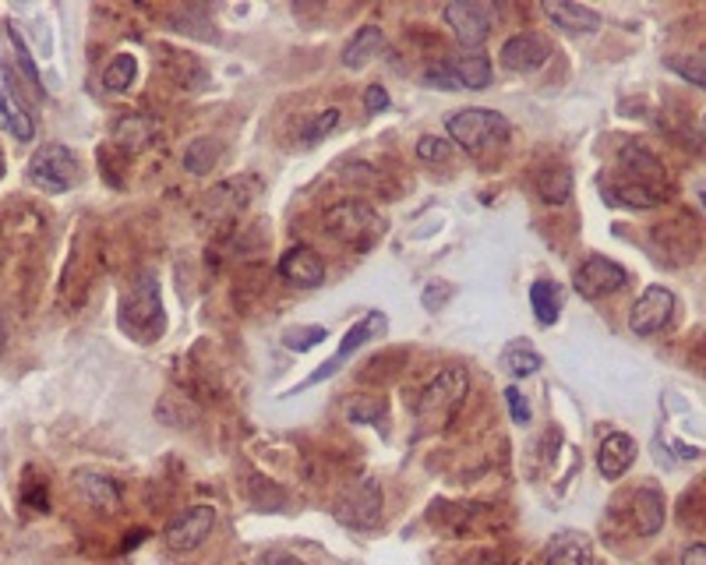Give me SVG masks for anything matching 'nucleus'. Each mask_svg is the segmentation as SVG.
<instances>
[{
    "mask_svg": "<svg viewBox=\"0 0 706 565\" xmlns=\"http://www.w3.org/2000/svg\"><path fill=\"white\" fill-rule=\"evenodd\" d=\"M141 541H146V530H131V533H128V538H124L120 552H131V547H138Z\"/></svg>",
    "mask_w": 706,
    "mask_h": 565,
    "instance_id": "37998d69",
    "label": "nucleus"
},
{
    "mask_svg": "<svg viewBox=\"0 0 706 565\" xmlns=\"http://www.w3.org/2000/svg\"><path fill=\"white\" fill-rule=\"evenodd\" d=\"M625 282H629V273L622 269L618 262H611L604 255H590L572 276V290L583 297V301H601V297L618 293Z\"/></svg>",
    "mask_w": 706,
    "mask_h": 565,
    "instance_id": "1a4fd4ad",
    "label": "nucleus"
},
{
    "mask_svg": "<svg viewBox=\"0 0 706 565\" xmlns=\"http://www.w3.org/2000/svg\"><path fill=\"white\" fill-rule=\"evenodd\" d=\"M336 128H339V109L328 106L325 114H319V117L304 128V146H315V141H322L325 135H333Z\"/></svg>",
    "mask_w": 706,
    "mask_h": 565,
    "instance_id": "72a5a7b5",
    "label": "nucleus"
},
{
    "mask_svg": "<svg viewBox=\"0 0 706 565\" xmlns=\"http://www.w3.org/2000/svg\"><path fill=\"white\" fill-rule=\"evenodd\" d=\"M258 192V181H223V184H216L212 192L206 195V201H201V216H209V219H233V216H241L247 209V201L255 198Z\"/></svg>",
    "mask_w": 706,
    "mask_h": 565,
    "instance_id": "ddd939ff",
    "label": "nucleus"
},
{
    "mask_svg": "<svg viewBox=\"0 0 706 565\" xmlns=\"http://www.w3.org/2000/svg\"><path fill=\"white\" fill-rule=\"evenodd\" d=\"M442 19L452 28V36L466 54H477L488 43L491 28L498 22V8L491 0H452L442 8Z\"/></svg>",
    "mask_w": 706,
    "mask_h": 565,
    "instance_id": "39448f33",
    "label": "nucleus"
},
{
    "mask_svg": "<svg viewBox=\"0 0 706 565\" xmlns=\"http://www.w3.org/2000/svg\"><path fill=\"white\" fill-rule=\"evenodd\" d=\"M501 68L506 71H516V74H533L547 65V57H552V46H547L544 36L537 33H516L501 43Z\"/></svg>",
    "mask_w": 706,
    "mask_h": 565,
    "instance_id": "f8f14e48",
    "label": "nucleus"
},
{
    "mask_svg": "<svg viewBox=\"0 0 706 565\" xmlns=\"http://www.w3.org/2000/svg\"><path fill=\"white\" fill-rule=\"evenodd\" d=\"M682 565H706V544H693L682 552Z\"/></svg>",
    "mask_w": 706,
    "mask_h": 565,
    "instance_id": "79ce46f5",
    "label": "nucleus"
},
{
    "mask_svg": "<svg viewBox=\"0 0 706 565\" xmlns=\"http://www.w3.org/2000/svg\"><path fill=\"white\" fill-rule=\"evenodd\" d=\"M120 328L131 333L138 343H149L163 328V301H160V279L152 269L138 273V279L124 293L120 304Z\"/></svg>",
    "mask_w": 706,
    "mask_h": 565,
    "instance_id": "f03ea898",
    "label": "nucleus"
},
{
    "mask_svg": "<svg viewBox=\"0 0 706 565\" xmlns=\"http://www.w3.org/2000/svg\"><path fill=\"white\" fill-rule=\"evenodd\" d=\"M541 365H544L541 354L526 347V343H509L506 354H501V368H506L512 379H526V374H533Z\"/></svg>",
    "mask_w": 706,
    "mask_h": 565,
    "instance_id": "cd10ccee",
    "label": "nucleus"
},
{
    "mask_svg": "<svg viewBox=\"0 0 706 565\" xmlns=\"http://www.w3.org/2000/svg\"><path fill=\"white\" fill-rule=\"evenodd\" d=\"M636 463V442L625 431H611L598 446V470L604 481H618Z\"/></svg>",
    "mask_w": 706,
    "mask_h": 565,
    "instance_id": "f3484780",
    "label": "nucleus"
},
{
    "mask_svg": "<svg viewBox=\"0 0 706 565\" xmlns=\"http://www.w3.org/2000/svg\"><path fill=\"white\" fill-rule=\"evenodd\" d=\"M618 170H622L618 177H625V181L664 187V166H661V160H657L650 149L636 146V141H625V146L618 149Z\"/></svg>",
    "mask_w": 706,
    "mask_h": 565,
    "instance_id": "2eb2a0df",
    "label": "nucleus"
},
{
    "mask_svg": "<svg viewBox=\"0 0 706 565\" xmlns=\"http://www.w3.org/2000/svg\"><path fill=\"white\" fill-rule=\"evenodd\" d=\"M336 520L350 530H374L382 523V512H385V495H382V484L374 477H360L354 481L347 492L336 498Z\"/></svg>",
    "mask_w": 706,
    "mask_h": 565,
    "instance_id": "423d86ee",
    "label": "nucleus"
},
{
    "mask_svg": "<svg viewBox=\"0 0 706 565\" xmlns=\"http://www.w3.org/2000/svg\"><path fill=\"white\" fill-rule=\"evenodd\" d=\"M379 414H385V403H360V406H350V420H374Z\"/></svg>",
    "mask_w": 706,
    "mask_h": 565,
    "instance_id": "a19ab883",
    "label": "nucleus"
},
{
    "mask_svg": "<svg viewBox=\"0 0 706 565\" xmlns=\"http://www.w3.org/2000/svg\"><path fill=\"white\" fill-rule=\"evenodd\" d=\"M506 403H509V417H512V424H530V403H526V396L516 385H509L506 389Z\"/></svg>",
    "mask_w": 706,
    "mask_h": 565,
    "instance_id": "e433bc0d",
    "label": "nucleus"
},
{
    "mask_svg": "<svg viewBox=\"0 0 706 565\" xmlns=\"http://www.w3.org/2000/svg\"><path fill=\"white\" fill-rule=\"evenodd\" d=\"M74 170H78V163H74L71 149L50 141V146L36 149L33 160H28V184L39 187L46 195H60L74 184Z\"/></svg>",
    "mask_w": 706,
    "mask_h": 565,
    "instance_id": "0eeeda50",
    "label": "nucleus"
},
{
    "mask_svg": "<svg viewBox=\"0 0 706 565\" xmlns=\"http://www.w3.org/2000/svg\"><path fill=\"white\" fill-rule=\"evenodd\" d=\"M135 78H138L135 54H117L103 71V85H106V92H124V89L135 85Z\"/></svg>",
    "mask_w": 706,
    "mask_h": 565,
    "instance_id": "c756f323",
    "label": "nucleus"
},
{
    "mask_svg": "<svg viewBox=\"0 0 706 565\" xmlns=\"http://www.w3.org/2000/svg\"><path fill=\"white\" fill-rule=\"evenodd\" d=\"M466 392H470V374L463 368H445L438 379H431L417 400V424H420L417 431L424 435V431L445 428L463 406Z\"/></svg>",
    "mask_w": 706,
    "mask_h": 565,
    "instance_id": "f257e3e1",
    "label": "nucleus"
},
{
    "mask_svg": "<svg viewBox=\"0 0 706 565\" xmlns=\"http://www.w3.org/2000/svg\"><path fill=\"white\" fill-rule=\"evenodd\" d=\"M664 516H668L664 495L657 488H639L633 495V523H636V530L643 533V538H653V533L664 527Z\"/></svg>",
    "mask_w": 706,
    "mask_h": 565,
    "instance_id": "aec40b11",
    "label": "nucleus"
},
{
    "mask_svg": "<svg viewBox=\"0 0 706 565\" xmlns=\"http://www.w3.org/2000/svg\"><path fill=\"white\" fill-rule=\"evenodd\" d=\"M322 339H328V328L325 325H301V328H287V333H282L287 350H297V354L315 350Z\"/></svg>",
    "mask_w": 706,
    "mask_h": 565,
    "instance_id": "7c9ffc66",
    "label": "nucleus"
},
{
    "mask_svg": "<svg viewBox=\"0 0 706 565\" xmlns=\"http://www.w3.org/2000/svg\"><path fill=\"white\" fill-rule=\"evenodd\" d=\"M385 328H389V319L382 315V311H368V315H364V319H360V322H357V325L350 328V333H347V336H343L339 350H336L333 357H328V360H325V365H322L319 371H311V374H308V379L301 382V389H308V385H319V382H325V379H333V374H336V371H339L343 365H347V360H350V357H354V354H357L360 347H364V343H368V339L382 336V333H385Z\"/></svg>",
    "mask_w": 706,
    "mask_h": 565,
    "instance_id": "6e6552de",
    "label": "nucleus"
},
{
    "mask_svg": "<svg viewBox=\"0 0 706 565\" xmlns=\"http://www.w3.org/2000/svg\"><path fill=\"white\" fill-rule=\"evenodd\" d=\"M424 85H431V89H449V92L463 89V85L456 82V74L449 71V65H438V68H428V71H424Z\"/></svg>",
    "mask_w": 706,
    "mask_h": 565,
    "instance_id": "c9c22d12",
    "label": "nucleus"
},
{
    "mask_svg": "<svg viewBox=\"0 0 706 565\" xmlns=\"http://www.w3.org/2000/svg\"><path fill=\"white\" fill-rule=\"evenodd\" d=\"M530 308H533V315H537L541 325H555L558 311H562V297L555 290V282H547V279L533 282V287H530Z\"/></svg>",
    "mask_w": 706,
    "mask_h": 565,
    "instance_id": "bb28decb",
    "label": "nucleus"
},
{
    "mask_svg": "<svg viewBox=\"0 0 706 565\" xmlns=\"http://www.w3.org/2000/svg\"><path fill=\"white\" fill-rule=\"evenodd\" d=\"M449 71L456 74V82L463 89H488L491 85V60L484 54H460L445 60Z\"/></svg>",
    "mask_w": 706,
    "mask_h": 565,
    "instance_id": "393cba45",
    "label": "nucleus"
},
{
    "mask_svg": "<svg viewBox=\"0 0 706 565\" xmlns=\"http://www.w3.org/2000/svg\"><path fill=\"white\" fill-rule=\"evenodd\" d=\"M212 527H216V509L212 506H192L166 523L163 541H166L170 552H195V547L206 544Z\"/></svg>",
    "mask_w": 706,
    "mask_h": 565,
    "instance_id": "9b49d317",
    "label": "nucleus"
},
{
    "mask_svg": "<svg viewBox=\"0 0 706 565\" xmlns=\"http://www.w3.org/2000/svg\"><path fill=\"white\" fill-rule=\"evenodd\" d=\"M219 155H223V146H219L216 138H195V141H187V149H184V170L201 177L219 163Z\"/></svg>",
    "mask_w": 706,
    "mask_h": 565,
    "instance_id": "a878e982",
    "label": "nucleus"
},
{
    "mask_svg": "<svg viewBox=\"0 0 706 565\" xmlns=\"http://www.w3.org/2000/svg\"><path fill=\"white\" fill-rule=\"evenodd\" d=\"M0 120H4L8 135H14V141H33L36 138V120L25 109V103L14 96L11 89H0Z\"/></svg>",
    "mask_w": 706,
    "mask_h": 565,
    "instance_id": "5701e85b",
    "label": "nucleus"
},
{
    "mask_svg": "<svg viewBox=\"0 0 706 565\" xmlns=\"http://www.w3.org/2000/svg\"><path fill=\"white\" fill-rule=\"evenodd\" d=\"M452 293H456V287H452V282H431V287L424 290V308L438 311V308H442V304L449 301Z\"/></svg>",
    "mask_w": 706,
    "mask_h": 565,
    "instance_id": "4c0bfd02",
    "label": "nucleus"
},
{
    "mask_svg": "<svg viewBox=\"0 0 706 565\" xmlns=\"http://www.w3.org/2000/svg\"><path fill=\"white\" fill-rule=\"evenodd\" d=\"M544 14L552 19L558 28H565V33H598L601 28V14L587 8V4H572V0H547L544 4Z\"/></svg>",
    "mask_w": 706,
    "mask_h": 565,
    "instance_id": "6ab92c4d",
    "label": "nucleus"
},
{
    "mask_svg": "<svg viewBox=\"0 0 706 565\" xmlns=\"http://www.w3.org/2000/svg\"><path fill=\"white\" fill-rule=\"evenodd\" d=\"M470 565H501V562H498V558H495L491 552H484V555H477L474 562H470Z\"/></svg>",
    "mask_w": 706,
    "mask_h": 565,
    "instance_id": "c03bdc74",
    "label": "nucleus"
},
{
    "mask_svg": "<svg viewBox=\"0 0 706 565\" xmlns=\"http://www.w3.org/2000/svg\"><path fill=\"white\" fill-rule=\"evenodd\" d=\"M449 155H452V146H449V141H442V138L424 135L417 141V160H424V163H445Z\"/></svg>",
    "mask_w": 706,
    "mask_h": 565,
    "instance_id": "f704fd0d",
    "label": "nucleus"
},
{
    "mask_svg": "<svg viewBox=\"0 0 706 565\" xmlns=\"http://www.w3.org/2000/svg\"><path fill=\"white\" fill-rule=\"evenodd\" d=\"M533 184H537V195L547 201V206H565V201L572 198V174H569V166H562V163L541 166Z\"/></svg>",
    "mask_w": 706,
    "mask_h": 565,
    "instance_id": "b1692460",
    "label": "nucleus"
},
{
    "mask_svg": "<svg viewBox=\"0 0 706 565\" xmlns=\"http://www.w3.org/2000/svg\"><path fill=\"white\" fill-rule=\"evenodd\" d=\"M364 106H368V114H382V109H389V89L385 85H368Z\"/></svg>",
    "mask_w": 706,
    "mask_h": 565,
    "instance_id": "58836bf2",
    "label": "nucleus"
},
{
    "mask_svg": "<svg viewBox=\"0 0 706 565\" xmlns=\"http://www.w3.org/2000/svg\"><path fill=\"white\" fill-rule=\"evenodd\" d=\"M155 120L152 117H146V114H128V117H120L117 124H114V141L120 149H131V152H138V149H146V146H152L155 141Z\"/></svg>",
    "mask_w": 706,
    "mask_h": 565,
    "instance_id": "4be33fe9",
    "label": "nucleus"
},
{
    "mask_svg": "<svg viewBox=\"0 0 706 565\" xmlns=\"http://www.w3.org/2000/svg\"><path fill=\"white\" fill-rule=\"evenodd\" d=\"M544 565H590V544L572 538V533H562Z\"/></svg>",
    "mask_w": 706,
    "mask_h": 565,
    "instance_id": "c85d7f7f",
    "label": "nucleus"
},
{
    "mask_svg": "<svg viewBox=\"0 0 706 565\" xmlns=\"http://www.w3.org/2000/svg\"><path fill=\"white\" fill-rule=\"evenodd\" d=\"M674 293L668 287H647L639 293V301L629 311V328L636 336H657L674 322Z\"/></svg>",
    "mask_w": 706,
    "mask_h": 565,
    "instance_id": "9d476101",
    "label": "nucleus"
},
{
    "mask_svg": "<svg viewBox=\"0 0 706 565\" xmlns=\"http://www.w3.org/2000/svg\"><path fill=\"white\" fill-rule=\"evenodd\" d=\"M445 131L463 152L481 155L484 149H491L498 141L509 138V120L495 114V109L470 106V109H456V114L445 117Z\"/></svg>",
    "mask_w": 706,
    "mask_h": 565,
    "instance_id": "7ed1b4c3",
    "label": "nucleus"
},
{
    "mask_svg": "<svg viewBox=\"0 0 706 565\" xmlns=\"http://www.w3.org/2000/svg\"><path fill=\"white\" fill-rule=\"evenodd\" d=\"M668 68H671L674 74H682L685 82H693V85L706 89V54H699V57H671Z\"/></svg>",
    "mask_w": 706,
    "mask_h": 565,
    "instance_id": "473e14b6",
    "label": "nucleus"
},
{
    "mask_svg": "<svg viewBox=\"0 0 706 565\" xmlns=\"http://www.w3.org/2000/svg\"><path fill=\"white\" fill-rule=\"evenodd\" d=\"M8 39H11V46H14V60H19L22 74L28 78V85H33V89L39 92V96H43V85H39V68H36L33 54H28V46H25V39H22V33H19V25H8Z\"/></svg>",
    "mask_w": 706,
    "mask_h": 565,
    "instance_id": "2f4dec72",
    "label": "nucleus"
},
{
    "mask_svg": "<svg viewBox=\"0 0 706 565\" xmlns=\"http://www.w3.org/2000/svg\"><path fill=\"white\" fill-rule=\"evenodd\" d=\"M699 198H703V209H706V184L699 187Z\"/></svg>",
    "mask_w": 706,
    "mask_h": 565,
    "instance_id": "a18cd8bd",
    "label": "nucleus"
},
{
    "mask_svg": "<svg viewBox=\"0 0 706 565\" xmlns=\"http://www.w3.org/2000/svg\"><path fill=\"white\" fill-rule=\"evenodd\" d=\"M322 223L336 241L354 244L360 251L371 247L374 241H379V233H382L379 212H374L368 201H357V198H343V201H336V206H328L325 216H322Z\"/></svg>",
    "mask_w": 706,
    "mask_h": 565,
    "instance_id": "20e7f679",
    "label": "nucleus"
},
{
    "mask_svg": "<svg viewBox=\"0 0 706 565\" xmlns=\"http://www.w3.org/2000/svg\"><path fill=\"white\" fill-rule=\"evenodd\" d=\"M604 201L607 206H622V209H657L664 201V187H650L639 181H625V177H611L604 184Z\"/></svg>",
    "mask_w": 706,
    "mask_h": 565,
    "instance_id": "dca6fc26",
    "label": "nucleus"
},
{
    "mask_svg": "<svg viewBox=\"0 0 706 565\" xmlns=\"http://www.w3.org/2000/svg\"><path fill=\"white\" fill-rule=\"evenodd\" d=\"M382 46H385V36H382V28H379V25H364V28H357V36L347 43V50H343V68L360 71V68L371 65V60L382 54Z\"/></svg>",
    "mask_w": 706,
    "mask_h": 565,
    "instance_id": "412c9836",
    "label": "nucleus"
},
{
    "mask_svg": "<svg viewBox=\"0 0 706 565\" xmlns=\"http://www.w3.org/2000/svg\"><path fill=\"white\" fill-rule=\"evenodd\" d=\"M279 276L293 282V287H322L325 282V262L315 247H308V244H293L287 255L279 258Z\"/></svg>",
    "mask_w": 706,
    "mask_h": 565,
    "instance_id": "4468645a",
    "label": "nucleus"
},
{
    "mask_svg": "<svg viewBox=\"0 0 706 565\" xmlns=\"http://www.w3.org/2000/svg\"><path fill=\"white\" fill-rule=\"evenodd\" d=\"M255 565H308V562L290 555V552H279V547H273V552H265Z\"/></svg>",
    "mask_w": 706,
    "mask_h": 565,
    "instance_id": "ea45409f",
    "label": "nucleus"
},
{
    "mask_svg": "<svg viewBox=\"0 0 706 565\" xmlns=\"http://www.w3.org/2000/svg\"><path fill=\"white\" fill-rule=\"evenodd\" d=\"M74 488L92 509H103V512L120 509V488L106 474H100V470H74Z\"/></svg>",
    "mask_w": 706,
    "mask_h": 565,
    "instance_id": "a211bd4d",
    "label": "nucleus"
}]
</instances>
